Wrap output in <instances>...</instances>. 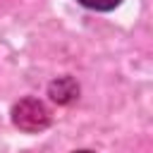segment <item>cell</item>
Wrapping results in <instances>:
<instances>
[{"label":"cell","mask_w":153,"mask_h":153,"mask_svg":"<svg viewBox=\"0 0 153 153\" xmlns=\"http://www.w3.org/2000/svg\"><path fill=\"white\" fill-rule=\"evenodd\" d=\"M12 122L22 129V131H41L50 124V115L48 108L36 100V98H24L14 105L12 110Z\"/></svg>","instance_id":"6da1fadb"},{"label":"cell","mask_w":153,"mask_h":153,"mask_svg":"<svg viewBox=\"0 0 153 153\" xmlns=\"http://www.w3.org/2000/svg\"><path fill=\"white\" fill-rule=\"evenodd\" d=\"M76 93H79V88H76V84H74L72 79H60V81H55V84L50 86V96H53V100H57V103H69Z\"/></svg>","instance_id":"7a4b0ae2"},{"label":"cell","mask_w":153,"mask_h":153,"mask_svg":"<svg viewBox=\"0 0 153 153\" xmlns=\"http://www.w3.org/2000/svg\"><path fill=\"white\" fill-rule=\"evenodd\" d=\"M84 7H88V10H112V7H117L122 0H79Z\"/></svg>","instance_id":"3957f363"},{"label":"cell","mask_w":153,"mask_h":153,"mask_svg":"<svg viewBox=\"0 0 153 153\" xmlns=\"http://www.w3.org/2000/svg\"><path fill=\"white\" fill-rule=\"evenodd\" d=\"M76 153H91V151H76Z\"/></svg>","instance_id":"277c9868"}]
</instances>
